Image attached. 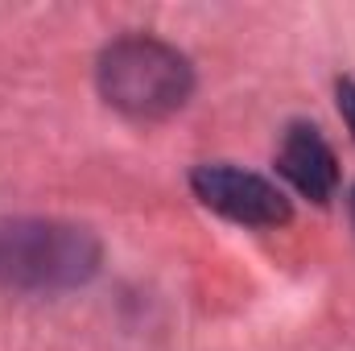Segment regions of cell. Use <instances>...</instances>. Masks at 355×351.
Here are the masks:
<instances>
[{"label":"cell","instance_id":"6","mask_svg":"<svg viewBox=\"0 0 355 351\" xmlns=\"http://www.w3.org/2000/svg\"><path fill=\"white\" fill-rule=\"evenodd\" d=\"M352 219H355V190H352Z\"/></svg>","mask_w":355,"mask_h":351},{"label":"cell","instance_id":"5","mask_svg":"<svg viewBox=\"0 0 355 351\" xmlns=\"http://www.w3.org/2000/svg\"><path fill=\"white\" fill-rule=\"evenodd\" d=\"M339 112H343V120H347V128H352V137H355V83L352 79L339 83Z\"/></svg>","mask_w":355,"mask_h":351},{"label":"cell","instance_id":"3","mask_svg":"<svg viewBox=\"0 0 355 351\" xmlns=\"http://www.w3.org/2000/svg\"><path fill=\"white\" fill-rule=\"evenodd\" d=\"M194 194L232 223L244 228H281L289 219V198L261 174L236 166H198L190 174Z\"/></svg>","mask_w":355,"mask_h":351},{"label":"cell","instance_id":"2","mask_svg":"<svg viewBox=\"0 0 355 351\" xmlns=\"http://www.w3.org/2000/svg\"><path fill=\"white\" fill-rule=\"evenodd\" d=\"M91 264H95V248L75 228H50V223L0 228V281L4 285L75 281Z\"/></svg>","mask_w":355,"mask_h":351},{"label":"cell","instance_id":"1","mask_svg":"<svg viewBox=\"0 0 355 351\" xmlns=\"http://www.w3.org/2000/svg\"><path fill=\"white\" fill-rule=\"evenodd\" d=\"M99 91L112 108L157 120L170 116L190 95V67L174 46L153 37H124L99 58Z\"/></svg>","mask_w":355,"mask_h":351},{"label":"cell","instance_id":"4","mask_svg":"<svg viewBox=\"0 0 355 351\" xmlns=\"http://www.w3.org/2000/svg\"><path fill=\"white\" fill-rule=\"evenodd\" d=\"M277 166H281V174L289 178L306 198H314V203H327L335 194V186H339L335 149L327 145V137L314 124H289L285 128L281 149H277Z\"/></svg>","mask_w":355,"mask_h":351}]
</instances>
